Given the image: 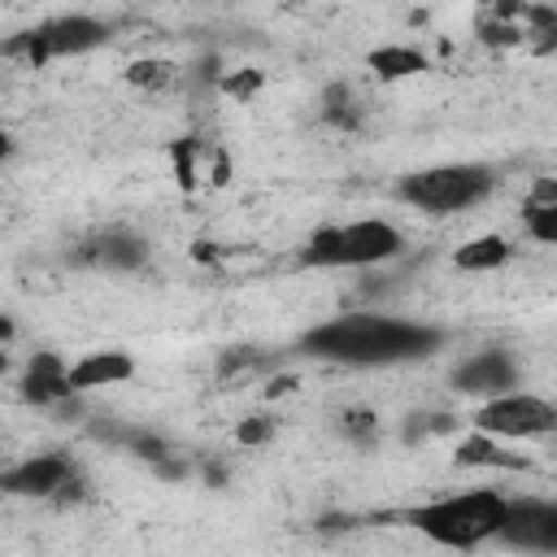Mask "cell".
Listing matches in <instances>:
<instances>
[{"mask_svg": "<svg viewBox=\"0 0 557 557\" xmlns=\"http://www.w3.org/2000/svg\"><path fill=\"white\" fill-rule=\"evenodd\" d=\"M444 348V331L396 313H335L300 335V352L331 366H405Z\"/></svg>", "mask_w": 557, "mask_h": 557, "instance_id": "6da1fadb", "label": "cell"}, {"mask_svg": "<svg viewBox=\"0 0 557 557\" xmlns=\"http://www.w3.org/2000/svg\"><path fill=\"white\" fill-rule=\"evenodd\" d=\"M405 252V235L387 218H352L339 226H318L300 244L305 270H374Z\"/></svg>", "mask_w": 557, "mask_h": 557, "instance_id": "7a4b0ae2", "label": "cell"}, {"mask_svg": "<svg viewBox=\"0 0 557 557\" xmlns=\"http://www.w3.org/2000/svg\"><path fill=\"white\" fill-rule=\"evenodd\" d=\"M509 500L500 492L474 487V492H457V496H440L431 505H418L409 513V522L444 548H479L487 540H500Z\"/></svg>", "mask_w": 557, "mask_h": 557, "instance_id": "3957f363", "label": "cell"}, {"mask_svg": "<svg viewBox=\"0 0 557 557\" xmlns=\"http://www.w3.org/2000/svg\"><path fill=\"white\" fill-rule=\"evenodd\" d=\"M492 170L487 165H474V161H448V165H426V170H413L396 183V196L418 209V213H431V218H444V213H457V209H470L479 205L487 191H492Z\"/></svg>", "mask_w": 557, "mask_h": 557, "instance_id": "277c9868", "label": "cell"}, {"mask_svg": "<svg viewBox=\"0 0 557 557\" xmlns=\"http://www.w3.org/2000/svg\"><path fill=\"white\" fill-rule=\"evenodd\" d=\"M109 44V22L91 17V13H61L48 17L30 30H17L13 39H4V57H22L30 65L57 61V57H83Z\"/></svg>", "mask_w": 557, "mask_h": 557, "instance_id": "5b68a950", "label": "cell"}, {"mask_svg": "<svg viewBox=\"0 0 557 557\" xmlns=\"http://www.w3.org/2000/svg\"><path fill=\"white\" fill-rule=\"evenodd\" d=\"M474 426L496 440H548L557 435V405L535 392H500L474 409Z\"/></svg>", "mask_w": 557, "mask_h": 557, "instance_id": "8992f818", "label": "cell"}, {"mask_svg": "<svg viewBox=\"0 0 557 557\" xmlns=\"http://www.w3.org/2000/svg\"><path fill=\"white\" fill-rule=\"evenodd\" d=\"M500 544L518 553H557V500H540V496L509 500Z\"/></svg>", "mask_w": 557, "mask_h": 557, "instance_id": "52a82bcc", "label": "cell"}, {"mask_svg": "<svg viewBox=\"0 0 557 557\" xmlns=\"http://www.w3.org/2000/svg\"><path fill=\"white\" fill-rule=\"evenodd\" d=\"M0 487L9 496H26V500H48V496H65L74 487V461L61 453H35L17 466H9L0 474Z\"/></svg>", "mask_w": 557, "mask_h": 557, "instance_id": "ba28073f", "label": "cell"}, {"mask_svg": "<svg viewBox=\"0 0 557 557\" xmlns=\"http://www.w3.org/2000/svg\"><path fill=\"white\" fill-rule=\"evenodd\" d=\"M522 383L518 374V361L505 352V348H483V352H470L457 370H453V387L466 392V396H500V392H513Z\"/></svg>", "mask_w": 557, "mask_h": 557, "instance_id": "9c48e42d", "label": "cell"}, {"mask_svg": "<svg viewBox=\"0 0 557 557\" xmlns=\"http://www.w3.org/2000/svg\"><path fill=\"white\" fill-rule=\"evenodd\" d=\"M135 374V357L122 352V348H96V352H83L78 361H70V392H96V387H113V383H126Z\"/></svg>", "mask_w": 557, "mask_h": 557, "instance_id": "30bf717a", "label": "cell"}, {"mask_svg": "<svg viewBox=\"0 0 557 557\" xmlns=\"http://www.w3.org/2000/svg\"><path fill=\"white\" fill-rule=\"evenodd\" d=\"M87 261L100 265V270H113V274H131V270H139L148 261V244L135 231L113 226V231H104V235H96L87 244Z\"/></svg>", "mask_w": 557, "mask_h": 557, "instance_id": "8fae6325", "label": "cell"}, {"mask_svg": "<svg viewBox=\"0 0 557 557\" xmlns=\"http://www.w3.org/2000/svg\"><path fill=\"white\" fill-rule=\"evenodd\" d=\"M22 392L35 405H52V400L74 396L70 392V366L57 352H35L30 366H26V374H22Z\"/></svg>", "mask_w": 557, "mask_h": 557, "instance_id": "7c38bea8", "label": "cell"}, {"mask_svg": "<svg viewBox=\"0 0 557 557\" xmlns=\"http://www.w3.org/2000/svg\"><path fill=\"white\" fill-rule=\"evenodd\" d=\"M505 261H509V239L505 235H474L453 252V265L466 270V274H487V270H500Z\"/></svg>", "mask_w": 557, "mask_h": 557, "instance_id": "4fadbf2b", "label": "cell"}, {"mask_svg": "<svg viewBox=\"0 0 557 557\" xmlns=\"http://www.w3.org/2000/svg\"><path fill=\"white\" fill-rule=\"evenodd\" d=\"M457 461H461V466H522V457H505L500 440L487 435V431H479V426H474V435L461 440Z\"/></svg>", "mask_w": 557, "mask_h": 557, "instance_id": "5bb4252c", "label": "cell"}, {"mask_svg": "<svg viewBox=\"0 0 557 557\" xmlns=\"http://www.w3.org/2000/svg\"><path fill=\"white\" fill-rule=\"evenodd\" d=\"M370 65H374L383 78H405V74L426 70V57H422V52H413V48H396V44H387V48L370 52Z\"/></svg>", "mask_w": 557, "mask_h": 557, "instance_id": "9a60e30c", "label": "cell"}, {"mask_svg": "<svg viewBox=\"0 0 557 557\" xmlns=\"http://www.w3.org/2000/svg\"><path fill=\"white\" fill-rule=\"evenodd\" d=\"M522 226H527L531 239H540V244H557V187H553L548 196H540V200L527 209Z\"/></svg>", "mask_w": 557, "mask_h": 557, "instance_id": "2e32d148", "label": "cell"}, {"mask_svg": "<svg viewBox=\"0 0 557 557\" xmlns=\"http://www.w3.org/2000/svg\"><path fill=\"white\" fill-rule=\"evenodd\" d=\"M357 113H361V109H357V96H352L348 87H331V91L322 96V117H326L331 126H344V131H348V126H357Z\"/></svg>", "mask_w": 557, "mask_h": 557, "instance_id": "e0dca14e", "label": "cell"}, {"mask_svg": "<svg viewBox=\"0 0 557 557\" xmlns=\"http://www.w3.org/2000/svg\"><path fill=\"white\" fill-rule=\"evenodd\" d=\"M265 435H270V422H244V426H239V440H244V444H261Z\"/></svg>", "mask_w": 557, "mask_h": 557, "instance_id": "ac0fdd59", "label": "cell"}]
</instances>
